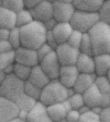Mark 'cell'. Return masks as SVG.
Here are the masks:
<instances>
[{
  "label": "cell",
  "mask_w": 110,
  "mask_h": 122,
  "mask_svg": "<svg viewBox=\"0 0 110 122\" xmlns=\"http://www.w3.org/2000/svg\"><path fill=\"white\" fill-rule=\"evenodd\" d=\"M3 71H4V73H5L6 75L13 74V72H14V63L11 64V65H9V66H7V68L4 69Z\"/></svg>",
  "instance_id": "obj_45"
},
{
  "label": "cell",
  "mask_w": 110,
  "mask_h": 122,
  "mask_svg": "<svg viewBox=\"0 0 110 122\" xmlns=\"http://www.w3.org/2000/svg\"><path fill=\"white\" fill-rule=\"evenodd\" d=\"M9 122H26V121H25V120H22V119H19L18 117H16L13 120H11V121H9Z\"/></svg>",
  "instance_id": "obj_49"
},
{
  "label": "cell",
  "mask_w": 110,
  "mask_h": 122,
  "mask_svg": "<svg viewBox=\"0 0 110 122\" xmlns=\"http://www.w3.org/2000/svg\"><path fill=\"white\" fill-rule=\"evenodd\" d=\"M16 25V12L6 8L4 7L0 8V28H5L11 30Z\"/></svg>",
  "instance_id": "obj_20"
},
{
  "label": "cell",
  "mask_w": 110,
  "mask_h": 122,
  "mask_svg": "<svg viewBox=\"0 0 110 122\" xmlns=\"http://www.w3.org/2000/svg\"><path fill=\"white\" fill-rule=\"evenodd\" d=\"M5 77H6V74L4 73V71L3 70H0V84L2 83V81H4Z\"/></svg>",
  "instance_id": "obj_48"
},
{
  "label": "cell",
  "mask_w": 110,
  "mask_h": 122,
  "mask_svg": "<svg viewBox=\"0 0 110 122\" xmlns=\"http://www.w3.org/2000/svg\"><path fill=\"white\" fill-rule=\"evenodd\" d=\"M41 91L42 89L39 88L38 86L32 84L29 81H25L24 84V93H26L27 95H29L30 97L34 98L35 100L39 101L40 98V95H41Z\"/></svg>",
  "instance_id": "obj_27"
},
{
  "label": "cell",
  "mask_w": 110,
  "mask_h": 122,
  "mask_svg": "<svg viewBox=\"0 0 110 122\" xmlns=\"http://www.w3.org/2000/svg\"><path fill=\"white\" fill-rule=\"evenodd\" d=\"M43 24L47 30H53V28L55 27V25L57 24V21L55 20L54 18H51V19H50V20H48L47 21H45Z\"/></svg>",
  "instance_id": "obj_41"
},
{
  "label": "cell",
  "mask_w": 110,
  "mask_h": 122,
  "mask_svg": "<svg viewBox=\"0 0 110 122\" xmlns=\"http://www.w3.org/2000/svg\"><path fill=\"white\" fill-rule=\"evenodd\" d=\"M84 104L91 108L95 107H110V94H104L95 84L83 93Z\"/></svg>",
  "instance_id": "obj_6"
},
{
  "label": "cell",
  "mask_w": 110,
  "mask_h": 122,
  "mask_svg": "<svg viewBox=\"0 0 110 122\" xmlns=\"http://www.w3.org/2000/svg\"><path fill=\"white\" fill-rule=\"evenodd\" d=\"M53 49L51 48L49 45H47L46 43H44L43 45L40 46L38 49H36L37 55H38V57H39V60L40 61L41 59H43L45 56H47L49 54L52 52Z\"/></svg>",
  "instance_id": "obj_36"
},
{
  "label": "cell",
  "mask_w": 110,
  "mask_h": 122,
  "mask_svg": "<svg viewBox=\"0 0 110 122\" xmlns=\"http://www.w3.org/2000/svg\"><path fill=\"white\" fill-rule=\"evenodd\" d=\"M31 69L30 67H28L26 65L23 64H19V63H14V74L16 77H18L19 80H21L23 81H27L29 80L30 72H31Z\"/></svg>",
  "instance_id": "obj_25"
},
{
  "label": "cell",
  "mask_w": 110,
  "mask_h": 122,
  "mask_svg": "<svg viewBox=\"0 0 110 122\" xmlns=\"http://www.w3.org/2000/svg\"><path fill=\"white\" fill-rule=\"evenodd\" d=\"M83 35H84L83 32H81L79 30H73L69 39H68V41H67V44H69L70 46L74 47V48L79 49V46H80L82 39H83Z\"/></svg>",
  "instance_id": "obj_34"
},
{
  "label": "cell",
  "mask_w": 110,
  "mask_h": 122,
  "mask_svg": "<svg viewBox=\"0 0 110 122\" xmlns=\"http://www.w3.org/2000/svg\"><path fill=\"white\" fill-rule=\"evenodd\" d=\"M19 109L14 101L0 96V122H9L18 117Z\"/></svg>",
  "instance_id": "obj_11"
},
{
  "label": "cell",
  "mask_w": 110,
  "mask_h": 122,
  "mask_svg": "<svg viewBox=\"0 0 110 122\" xmlns=\"http://www.w3.org/2000/svg\"><path fill=\"white\" fill-rule=\"evenodd\" d=\"M99 20V15L97 12L83 11L76 9L70 20V24L72 25L73 30L85 33L91 30Z\"/></svg>",
  "instance_id": "obj_4"
},
{
  "label": "cell",
  "mask_w": 110,
  "mask_h": 122,
  "mask_svg": "<svg viewBox=\"0 0 110 122\" xmlns=\"http://www.w3.org/2000/svg\"><path fill=\"white\" fill-rule=\"evenodd\" d=\"M95 73L96 76H106L110 70V54H100L94 56Z\"/></svg>",
  "instance_id": "obj_17"
},
{
  "label": "cell",
  "mask_w": 110,
  "mask_h": 122,
  "mask_svg": "<svg viewBox=\"0 0 110 122\" xmlns=\"http://www.w3.org/2000/svg\"><path fill=\"white\" fill-rule=\"evenodd\" d=\"M79 51H80V53L94 56L92 42H91V39H90V36H89L88 32L84 33V35H83V39H82L81 45L79 46Z\"/></svg>",
  "instance_id": "obj_30"
},
{
  "label": "cell",
  "mask_w": 110,
  "mask_h": 122,
  "mask_svg": "<svg viewBox=\"0 0 110 122\" xmlns=\"http://www.w3.org/2000/svg\"><path fill=\"white\" fill-rule=\"evenodd\" d=\"M75 66L80 73H95L94 56L80 53Z\"/></svg>",
  "instance_id": "obj_19"
},
{
  "label": "cell",
  "mask_w": 110,
  "mask_h": 122,
  "mask_svg": "<svg viewBox=\"0 0 110 122\" xmlns=\"http://www.w3.org/2000/svg\"><path fill=\"white\" fill-rule=\"evenodd\" d=\"M53 122H68L66 120V118H62V119H59V120H56V121H53Z\"/></svg>",
  "instance_id": "obj_50"
},
{
  "label": "cell",
  "mask_w": 110,
  "mask_h": 122,
  "mask_svg": "<svg viewBox=\"0 0 110 122\" xmlns=\"http://www.w3.org/2000/svg\"><path fill=\"white\" fill-rule=\"evenodd\" d=\"M47 111H48V114H49L52 121H56L59 119L64 118L66 114H67V110L65 109L62 102L48 106L47 107Z\"/></svg>",
  "instance_id": "obj_22"
},
{
  "label": "cell",
  "mask_w": 110,
  "mask_h": 122,
  "mask_svg": "<svg viewBox=\"0 0 110 122\" xmlns=\"http://www.w3.org/2000/svg\"><path fill=\"white\" fill-rule=\"evenodd\" d=\"M54 51L62 66L75 65L77 58L80 55L79 49L74 48L67 43L58 45Z\"/></svg>",
  "instance_id": "obj_7"
},
{
  "label": "cell",
  "mask_w": 110,
  "mask_h": 122,
  "mask_svg": "<svg viewBox=\"0 0 110 122\" xmlns=\"http://www.w3.org/2000/svg\"><path fill=\"white\" fill-rule=\"evenodd\" d=\"M95 85L104 94H110V81L107 76H96Z\"/></svg>",
  "instance_id": "obj_29"
},
{
  "label": "cell",
  "mask_w": 110,
  "mask_h": 122,
  "mask_svg": "<svg viewBox=\"0 0 110 122\" xmlns=\"http://www.w3.org/2000/svg\"><path fill=\"white\" fill-rule=\"evenodd\" d=\"M78 122H101L100 117L98 114L94 113L92 110L87 113L82 114Z\"/></svg>",
  "instance_id": "obj_35"
},
{
  "label": "cell",
  "mask_w": 110,
  "mask_h": 122,
  "mask_svg": "<svg viewBox=\"0 0 110 122\" xmlns=\"http://www.w3.org/2000/svg\"><path fill=\"white\" fill-rule=\"evenodd\" d=\"M21 46L36 50L46 41L47 31L42 22L33 20L19 28Z\"/></svg>",
  "instance_id": "obj_1"
},
{
  "label": "cell",
  "mask_w": 110,
  "mask_h": 122,
  "mask_svg": "<svg viewBox=\"0 0 110 122\" xmlns=\"http://www.w3.org/2000/svg\"><path fill=\"white\" fill-rule=\"evenodd\" d=\"M15 51V62L26 65L28 67L33 68L37 65H39L40 60L38 57L36 50L20 46Z\"/></svg>",
  "instance_id": "obj_10"
},
{
  "label": "cell",
  "mask_w": 110,
  "mask_h": 122,
  "mask_svg": "<svg viewBox=\"0 0 110 122\" xmlns=\"http://www.w3.org/2000/svg\"><path fill=\"white\" fill-rule=\"evenodd\" d=\"M95 73H80L73 88L76 92L83 94L91 86L95 84Z\"/></svg>",
  "instance_id": "obj_16"
},
{
  "label": "cell",
  "mask_w": 110,
  "mask_h": 122,
  "mask_svg": "<svg viewBox=\"0 0 110 122\" xmlns=\"http://www.w3.org/2000/svg\"><path fill=\"white\" fill-rule=\"evenodd\" d=\"M81 114L78 110L76 109H71L70 111L67 112L65 116L66 120L68 122H78L80 119Z\"/></svg>",
  "instance_id": "obj_37"
},
{
  "label": "cell",
  "mask_w": 110,
  "mask_h": 122,
  "mask_svg": "<svg viewBox=\"0 0 110 122\" xmlns=\"http://www.w3.org/2000/svg\"><path fill=\"white\" fill-rule=\"evenodd\" d=\"M50 81L51 80L46 75V73L43 71V69L40 68V65H37L31 69V72H30V75L28 80V81L38 86L40 89H43L44 87L49 83Z\"/></svg>",
  "instance_id": "obj_18"
},
{
  "label": "cell",
  "mask_w": 110,
  "mask_h": 122,
  "mask_svg": "<svg viewBox=\"0 0 110 122\" xmlns=\"http://www.w3.org/2000/svg\"><path fill=\"white\" fill-rule=\"evenodd\" d=\"M80 72L75 65L62 66L59 72L58 81L66 88H72L75 83Z\"/></svg>",
  "instance_id": "obj_13"
},
{
  "label": "cell",
  "mask_w": 110,
  "mask_h": 122,
  "mask_svg": "<svg viewBox=\"0 0 110 122\" xmlns=\"http://www.w3.org/2000/svg\"><path fill=\"white\" fill-rule=\"evenodd\" d=\"M37 102H38L37 100L27 95L24 92L20 94L15 101L16 105L18 106L19 110H25L27 112H29L34 107V106L37 104Z\"/></svg>",
  "instance_id": "obj_23"
},
{
  "label": "cell",
  "mask_w": 110,
  "mask_h": 122,
  "mask_svg": "<svg viewBox=\"0 0 110 122\" xmlns=\"http://www.w3.org/2000/svg\"><path fill=\"white\" fill-rule=\"evenodd\" d=\"M26 122H53L47 111V107L38 101L34 107L29 112Z\"/></svg>",
  "instance_id": "obj_14"
},
{
  "label": "cell",
  "mask_w": 110,
  "mask_h": 122,
  "mask_svg": "<svg viewBox=\"0 0 110 122\" xmlns=\"http://www.w3.org/2000/svg\"><path fill=\"white\" fill-rule=\"evenodd\" d=\"M9 33H10V30L0 28V40H8Z\"/></svg>",
  "instance_id": "obj_43"
},
{
  "label": "cell",
  "mask_w": 110,
  "mask_h": 122,
  "mask_svg": "<svg viewBox=\"0 0 110 122\" xmlns=\"http://www.w3.org/2000/svg\"><path fill=\"white\" fill-rule=\"evenodd\" d=\"M2 7L8 8L16 13L23 8H26L24 0H2Z\"/></svg>",
  "instance_id": "obj_32"
},
{
  "label": "cell",
  "mask_w": 110,
  "mask_h": 122,
  "mask_svg": "<svg viewBox=\"0 0 110 122\" xmlns=\"http://www.w3.org/2000/svg\"><path fill=\"white\" fill-rule=\"evenodd\" d=\"M24 84L25 81L19 80L14 74L6 75L4 81L0 84V96L15 102L24 92Z\"/></svg>",
  "instance_id": "obj_5"
},
{
  "label": "cell",
  "mask_w": 110,
  "mask_h": 122,
  "mask_svg": "<svg viewBox=\"0 0 110 122\" xmlns=\"http://www.w3.org/2000/svg\"><path fill=\"white\" fill-rule=\"evenodd\" d=\"M109 54H110V53H109Z\"/></svg>",
  "instance_id": "obj_55"
},
{
  "label": "cell",
  "mask_w": 110,
  "mask_h": 122,
  "mask_svg": "<svg viewBox=\"0 0 110 122\" xmlns=\"http://www.w3.org/2000/svg\"><path fill=\"white\" fill-rule=\"evenodd\" d=\"M11 50H13V48L7 40H0V53H5Z\"/></svg>",
  "instance_id": "obj_40"
},
{
  "label": "cell",
  "mask_w": 110,
  "mask_h": 122,
  "mask_svg": "<svg viewBox=\"0 0 110 122\" xmlns=\"http://www.w3.org/2000/svg\"><path fill=\"white\" fill-rule=\"evenodd\" d=\"M28 115H29V112L25 111V110H19L18 112V117L19 119H22V120H27V117H28Z\"/></svg>",
  "instance_id": "obj_44"
},
{
  "label": "cell",
  "mask_w": 110,
  "mask_h": 122,
  "mask_svg": "<svg viewBox=\"0 0 110 122\" xmlns=\"http://www.w3.org/2000/svg\"><path fill=\"white\" fill-rule=\"evenodd\" d=\"M104 0H73L75 9L90 12H97Z\"/></svg>",
  "instance_id": "obj_21"
},
{
  "label": "cell",
  "mask_w": 110,
  "mask_h": 122,
  "mask_svg": "<svg viewBox=\"0 0 110 122\" xmlns=\"http://www.w3.org/2000/svg\"><path fill=\"white\" fill-rule=\"evenodd\" d=\"M97 13L100 21L110 25V0H104Z\"/></svg>",
  "instance_id": "obj_26"
},
{
  "label": "cell",
  "mask_w": 110,
  "mask_h": 122,
  "mask_svg": "<svg viewBox=\"0 0 110 122\" xmlns=\"http://www.w3.org/2000/svg\"><path fill=\"white\" fill-rule=\"evenodd\" d=\"M42 0H24V4H25V8L28 9H31L35 6H37L40 2H41Z\"/></svg>",
  "instance_id": "obj_42"
},
{
  "label": "cell",
  "mask_w": 110,
  "mask_h": 122,
  "mask_svg": "<svg viewBox=\"0 0 110 122\" xmlns=\"http://www.w3.org/2000/svg\"><path fill=\"white\" fill-rule=\"evenodd\" d=\"M8 43L12 46L13 50L18 49L21 46V38H20V30L18 27H15L10 30L9 37H8Z\"/></svg>",
  "instance_id": "obj_28"
},
{
  "label": "cell",
  "mask_w": 110,
  "mask_h": 122,
  "mask_svg": "<svg viewBox=\"0 0 110 122\" xmlns=\"http://www.w3.org/2000/svg\"><path fill=\"white\" fill-rule=\"evenodd\" d=\"M103 108H104V107H92L91 110H92L94 113H95V114L99 115L101 112H102Z\"/></svg>",
  "instance_id": "obj_47"
},
{
  "label": "cell",
  "mask_w": 110,
  "mask_h": 122,
  "mask_svg": "<svg viewBox=\"0 0 110 122\" xmlns=\"http://www.w3.org/2000/svg\"><path fill=\"white\" fill-rule=\"evenodd\" d=\"M2 7V0H0V8Z\"/></svg>",
  "instance_id": "obj_53"
},
{
  "label": "cell",
  "mask_w": 110,
  "mask_h": 122,
  "mask_svg": "<svg viewBox=\"0 0 110 122\" xmlns=\"http://www.w3.org/2000/svg\"><path fill=\"white\" fill-rule=\"evenodd\" d=\"M33 20H34V19L31 14L30 9L23 8L22 10L16 13V25L18 28H21Z\"/></svg>",
  "instance_id": "obj_24"
},
{
  "label": "cell",
  "mask_w": 110,
  "mask_h": 122,
  "mask_svg": "<svg viewBox=\"0 0 110 122\" xmlns=\"http://www.w3.org/2000/svg\"><path fill=\"white\" fill-rule=\"evenodd\" d=\"M67 100L69 101L72 109H76L78 110L81 107H83L84 105V96L82 93L79 92H75L73 95L68 97Z\"/></svg>",
  "instance_id": "obj_33"
},
{
  "label": "cell",
  "mask_w": 110,
  "mask_h": 122,
  "mask_svg": "<svg viewBox=\"0 0 110 122\" xmlns=\"http://www.w3.org/2000/svg\"><path fill=\"white\" fill-rule=\"evenodd\" d=\"M68 98L67 88L63 86L58 80H51L41 91L40 101L46 107L53 104L62 103Z\"/></svg>",
  "instance_id": "obj_3"
},
{
  "label": "cell",
  "mask_w": 110,
  "mask_h": 122,
  "mask_svg": "<svg viewBox=\"0 0 110 122\" xmlns=\"http://www.w3.org/2000/svg\"><path fill=\"white\" fill-rule=\"evenodd\" d=\"M53 5V18L57 22H70L72 17L75 12V8L73 3L62 1H54Z\"/></svg>",
  "instance_id": "obj_9"
},
{
  "label": "cell",
  "mask_w": 110,
  "mask_h": 122,
  "mask_svg": "<svg viewBox=\"0 0 110 122\" xmlns=\"http://www.w3.org/2000/svg\"><path fill=\"white\" fill-rule=\"evenodd\" d=\"M48 1H50V2H52V3H53V2L56 1V0H48Z\"/></svg>",
  "instance_id": "obj_54"
},
{
  "label": "cell",
  "mask_w": 110,
  "mask_h": 122,
  "mask_svg": "<svg viewBox=\"0 0 110 122\" xmlns=\"http://www.w3.org/2000/svg\"><path fill=\"white\" fill-rule=\"evenodd\" d=\"M106 76H107V78H108V80L110 81V70L108 71V73H107V75H106Z\"/></svg>",
  "instance_id": "obj_52"
},
{
  "label": "cell",
  "mask_w": 110,
  "mask_h": 122,
  "mask_svg": "<svg viewBox=\"0 0 110 122\" xmlns=\"http://www.w3.org/2000/svg\"><path fill=\"white\" fill-rule=\"evenodd\" d=\"M39 65L43 69V71L49 77L50 80H58L59 72L62 65L58 60V57L54 50L40 61Z\"/></svg>",
  "instance_id": "obj_8"
},
{
  "label": "cell",
  "mask_w": 110,
  "mask_h": 122,
  "mask_svg": "<svg viewBox=\"0 0 110 122\" xmlns=\"http://www.w3.org/2000/svg\"><path fill=\"white\" fill-rule=\"evenodd\" d=\"M99 117L101 122H110V107H104Z\"/></svg>",
  "instance_id": "obj_39"
},
{
  "label": "cell",
  "mask_w": 110,
  "mask_h": 122,
  "mask_svg": "<svg viewBox=\"0 0 110 122\" xmlns=\"http://www.w3.org/2000/svg\"><path fill=\"white\" fill-rule=\"evenodd\" d=\"M73 30V28L70 24V22H57L53 30H51V32L54 35L57 44L61 45V44L67 43Z\"/></svg>",
  "instance_id": "obj_15"
},
{
  "label": "cell",
  "mask_w": 110,
  "mask_h": 122,
  "mask_svg": "<svg viewBox=\"0 0 110 122\" xmlns=\"http://www.w3.org/2000/svg\"><path fill=\"white\" fill-rule=\"evenodd\" d=\"M34 20H38L44 23L53 18V5L52 2L48 0H42L37 6L30 9Z\"/></svg>",
  "instance_id": "obj_12"
},
{
  "label": "cell",
  "mask_w": 110,
  "mask_h": 122,
  "mask_svg": "<svg viewBox=\"0 0 110 122\" xmlns=\"http://www.w3.org/2000/svg\"><path fill=\"white\" fill-rule=\"evenodd\" d=\"M90 36L94 56L110 53V25L98 21L88 31Z\"/></svg>",
  "instance_id": "obj_2"
},
{
  "label": "cell",
  "mask_w": 110,
  "mask_h": 122,
  "mask_svg": "<svg viewBox=\"0 0 110 122\" xmlns=\"http://www.w3.org/2000/svg\"><path fill=\"white\" fill-rule=\"evenodd\" d=\"M58 1H62V2H67V3H72L73 0H58Z\"/></svg>",
  "instance_id": "obj_51"
},
{
  "label": "cell",
  "mask_w": 110,
  "mask_h": 122,
  "mask_svg": "<svg viewBox=\"0 0 110 122\" xmlns=\"http://www.w3.org/2000/svg\"><path fill=\"white\" fill-rule=\"evenodd\" d=\"M78 111H79V113H80L81 115L82 114H84V113H87V112H89V111H91V107H88L87 105H84L83 107H81L79 109H78Z\"/></svg>",
  "instance_id": "obj_46"
},
{
  "label": "cell",
  "mask_w": 110,
  "mask_h": 122,
  "mask_svg": "<svg viewBox=\"0 0 110 122\" xmlns=\"http://www.w3.org/2000/svg\"><path fill=\"white\" fill-rule=\"evenodd\" d=\"M45 43L51 46L53 50H55V48L58 46V44H57V42H56V40H55L54 35L52 34L51 30H48V31H47V35H46V41H45Z\"/></svg>",
  "instance_id": "obj_38"
},
{
  "label": "cell",
  "mask_w": 110,
  "mask_h": 122,
  "mask_svg": "<svg viewBox=\"0 0 110 122\" xmlns=\"http://www.w3.org/2000/svg\"><path fill=\"white\" fill-rule=\"evenodd\" d=\"M15 63V51L11 50L5 53H0V70H4L7 66Z\"/></svg>",
  "instance_id": "obj_31"
}]
</instances>
